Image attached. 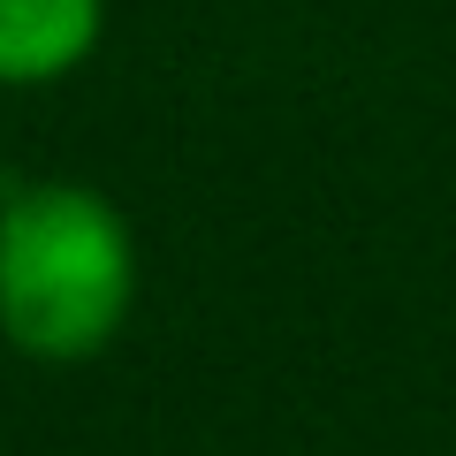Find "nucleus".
<instances>
[{
	"label": "nucleus",
	"instance_id": "1",
	"mask_svg": "<svg viewBox=\"0 0 456 456\" xmlns=\"http://www.w3.org/2000/svg\"><path fill=\"white\" fill-rule=\"evenodd\" d=\"M137 312V236L99 183L0 191V342L31 365H92Z\"/></svg>",
	"mask_w": 456,
	"mask_h": 456
},
{
	"label": "nucleus",
	"instance_id": "2",
	"mask_svg": "<svg viewBox=\"0 0 456 456\" xmlns=\"http://www.w3.org/2000/svg\"><path fill=\"white\" fill-rule=\"evenodd\" d=\"M107 0H0V92H46L99 53Z\"/></svg>",
	"mask_w": 456,
	"mask_h": 456
}]
</instances>
